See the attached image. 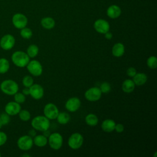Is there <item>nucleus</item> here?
<instances>
[{"mask_svg":"<svg viewBox=\"0 0 157 157\" xmlns=\"http://www.w3.org/2000/svg\"><path fill=\"white\" fill-rule=\"evenodd\" d=\"M11 59L13 64L17 67H25L30 61V58L26 52L18 50L12 53Z\"/></svg>","mask_w":157,"mask_h":157,"instance_id":"1","label":"nucleus"},{"mask_svg":"<svg viewBox=\"0 0 157 157\" xmlns=\"http://www.w3.org/2000/svg\"><path fill=\"white\" fill-rule=\"evenodd\" d=\"M18 83L12 79L4 80L0 84L1 91L5 94L9 96L14 95L18 91Z\"/></svg>","mask_w":157,"mask_h":157,"instance_id":"2","label":"nucleus"},{"mask_svg":"<svg viewBox=\"0 0 157 157\" xmlns=\"http://www.w3.org/2000/svg\"><path fill=\"white\" fill-rule=\"evenodd\" d=\"M31 124L35 130L42 132L48 129L50 125V120L43 115H38L33 118Z\"/></svg>","mask_w":157,"mask_h":157,"instance_id":"3","label":"nucleus"},{"mask_svg":"<svg viewBox=\"0 0 157 157\" xmlns=\"http://www.w3.org/2000/svg\"><path fill=\"white\" fill-rule=\"evenodd\" d=\"M63 136L58 132H53L50 134L48 137V144L50 147L53 150H59L63 145Z\"/></svg>","mask_w":157,"mask_h":157,"instance_id":"4","label":"nucleus"},{"mask_svg":"<svg viewBox=\"0 0 157 157\" xmlns=\"http://www.w3.org/2000/svg\"><path fill=\"white\" fill-rule=\"evenodd\" d=\"M67 144L71 148L77 150L80 148L83 144V137L78 132H74L69 137Z\"/></svg>","mask_w":157,"mask_h":157,"instance_id":"5","label":"nucleus"},{"mask_svg":"<svg viewBox=\"0 0 157 157\" xmlns=\"http://www.w3.org/2000/svg\"><path fill=\"white\" fill-rule=\"evenodd\" d=\"M26 67L28 71L34 77L40 76L42 74V66L41 63L37 60L34 59L29 61Z\"/></svg>","mask_w":157,"mask_h":157,"instance_id":"6","label":"nucleus"},{"mask_svg":"<svg viewBox=\"0 0 157 157\" xmlns=\"http://www.w3.org/2000/svg\"><path fill=\"white\" fill-rule=\"evenodd\" d=\"M18 147L23 151L30 150L33 145V139L28 135H23L20 137L17 142Z\"/></svg>","mask_w":157,"mask_h":157,"instance_id":"7","label":"nucleus"},{"mask_svg":"<svg viewBox=\"0 0 157 157\" xmlns=\"http://www.w3.org/2000/svg\"><path fill=\"white\" fill-rule=\"evenodd\" d=\"M15 44V39L10 34L4 35L0 39V47L4 50H11Z\"/></svg>","mask_w":157,"mask_h":157,"instance_id":"8","label":"nucleus"},{"mask_svg":"<svg viewBox=\"0 0 157 157\" xmlns=\"http://www.w3.org/2000/svg\"><path fill=\"white\" fill-rule=\"evenodd\" d=\"M84 96L86 100L94 102L100 99L102 96V92L98 87H91L85 91Z\"/></svg>","mask_w":157,"mask_h":157,"instance_id":"9","label":"nucleus"},{"mask_svg":"<svg viewBox=\"0 0 157 157\" xmlns=\"http://www.w3.org/2000/svg\"><path fill=\"white\" fill-rule=\"evenodd\" d=\"M12 21L13 25L16 28L21 29L26 26L28 24V18L24 14L17 13L13 15Z\"/></svg>","mask_w":157,"mask_h":157,"instance_id":"10","label":"nucleus"},{"mask_svg":"<svg viewBox=\"0 0 157 157\" xmlns=\"http://www.w3.org/2000/svg\"><path fill=\"white\" fill-rule=\"evenodd\" d=\"M59 113V110L56 105L53 103L47 104L44 108V116L49 120L56 118Z\"/></svg>","mask_w":157,"mask_h":157,"instance_id":"11","label":"nucleus"},{"mask_svg":"<svg viewBox=\"0 0 157 157\" xmlns=\"http://www.w3.org/2000/svg\"><path fill=\"white\" fill-rule=\"evenodd\" d=\"M93 26L96 32L103 34L110 29L109 23L107 20L102 18L96 20L94 23Z\"/></svg>","mask_w":157,"mask_h":157,"instance_id":"12","label":"nucleus"},{"mask_svg":"<svg viewBox=\"0 0 157 157\" xmlns=\"http://www.w3.org/2000/svg\"><path fill=\"white\" fill-rule=\"evenodd\" d=\"M29 95L36 100L40 99L44 95L43 87L39 84L34 83L29 87Z\"/></svg>","mask_w":157,"mask_h":157,"instance_id":"13","label":"nucleus"},{"mask_svg":"<svg viewBox=\"0 0 157 157\" xmlns=\"http://www.w3.org/2000/svg\"><path fill=\"white\" fill-rule=\"evenodd\" d=\"M81 105V101L77 97H72L67 99L65 104V107L70 112H74L78 110Z\"/></svg>","mask_w":157,"mask_h":157,"instance_id":"14","label":"nucleus"},{"mask_svg":"<svg viewBox=\"0 0 157 157\" xmlns=\"http://www.w3.org/2000/svg\"><path fill=\"white\" fill-rule=\"evenodd\" d=\"M21 110V105L15 101H10L7 102L4 107V111L10 116H14L18 114Z\"/></svg>","mask_w":157,"mask_h":157,"instance_id":"15","label":"nucleus"},{"mask_svg":"<svg viewBox=\"0 0 157 157\" xmlns=\"http://www.w3.org/2000/svg\"><path fill=\"white\" fill-rule=\"evenodd\" d=\"M106 13L107 15L109 18L112 19H116L120 16L121 13V10L118 6L113 4L107 8Z\"/></svg>","mask_w":157,"mask_h":157,"instance_id":"16","label":"nucleus"},{"mask_svg":"<svg viewBox=\"0 0 157 157\" xmlns=\"http://www.w3.org/2000/svg\"><path fill=\"white\" fill-rule=\"evenodd\" d=\"M125 51V48L124 45L121 42L116 43L113 45L112 48V53L115 57L122 56Z\"/></svg>","mask_w":157,"mask_h":157,"instance_id":"17","label":"nucleus"},{"mask_svg":"<svg viewBox=\"0 0 157 157\" xmlns=\"http://www.w3.org/2000/svg\"><path fill=\"white\" fill-rule=\"evenodd\" d=\"M115 122L112 119H106L101 123V128L105 132H111L114 131Z\"/></svg>","mask_w":157,"mask_h":157,"instance_id":"18","label":"nucleus"},{"mask_svg":"<svg viewBox=\"0 0 157 157\" xmlns=\"http://www.w3.org/2000/svg\"><path fill=\"white\" fill-rule=\"evenodd\" d=\"M132 80L134 84L137 86H141L144 85L147 81V75L145 73L139 72L132 77Z\"/></svg>","mask_w":157,"mask_h":157,"instance_id":"19","label":"nucleus"},{"mask_svg":"<svg viewBox=\"0 0 157 157\" xmlns=\"http://www.w3.org/2000/svg\"><path fill=\"white\" fill-rule=\"evenodd\" d=\"M135 86L136 85L134 84L132 80L126 79L123 82L121 85V88L124 93H131L134 90Z\"/></svg>","mask_w":157,"mask_h":157,"instance_id":"20","label":"nucleus"},{"mask_svg":"<svg viewBox=\"0 0 157 157\" xmlns=\"http://www.w3.org/2000/svg\"><path fill=\"white\" fill-rule=\"evenodd\" d=\"M40 24L44 28L46 29H52L55 26V21L52 17H46L42 18Z\"/></svg>","mask_w":157,"mask_h":157,"instance_id":"21","label":"nucleus"},{"mask_svg":"<svg viewBox=\"0 0 157 157\" xmlns=\"http://www.w3.org/2000/svg\"><path fill=\"white\" fill-rule=\"evenodd\" d=\"M33 144L39 147H43L48 143V138L43 134L37 135L33 137Z\"/></svg>","mask_w":157,"mask_h":157,"instance_id":"22","label":"nucleus"},{"mask_svg":"<svg viewBox=\"0 0 157 157\" xmlns=\"http://www.w3.org/2000/svg\"><path fill=\"white\" fill-rule=\"evenodd\" d=\"M85 123L86 124L90 126H94L98 124L99 120L98 117L93 113H89L88 114L85 118Z\"/></svg>","mask_w":157,"mask_h":157,"instance_id":"23","label":"nucleus"},{"mask_svg":"<svg viewBox=\"0 0 157 157\" xmlns=\"http://www.w3.org/2000/svg\"><path fill=\"white\" fill-rule=\"evenodd\" d=\"M71 117L69 115V113L62 112H59L58 115L56 117L57 121L61 124H67L69 121H70Z\"/></svg>","mask_w":157,"mask_h":157,"instance_id":"24","label":"nucleus"},{"mask_svg":"<svg viewBox=\"0 0 157 157\" xmlns=\"http://www.w3.org/2000/svg\"><path fill=\"white\" fill-rule=\"evenodd\" d=\"M10 69V63L7 59L6 58H0V74H6Z\"/></svg>","mask_w":157,"mask_h":157,"instance_id":"25","label":"nucleus"},{"mask_svg":"<svg viewBox=\"0 0 157 157\" xmlns=\"http://www.w3.org/2000/svg\"><path fill=\"white\" fill-rule=\"evenodd\" d=\"M39 47L35 44L29 45L26 49V53L29 58H34L39 53Z\"/></svg>","mask_w":157,"mask_h":157,"instance_id":"26","label":"nucleus"},{"mask_svg":"<svg viewBox=\"0 0 157 157\" xmlns=\"http://www.w3.org/2000/svg\"><path fill=\"white\" fill-rule=\"evenodd\" d=\"M20 36H21V37H23V39H29L33 36V31L30 28H27L26 26L20 29Z\"/></svg>","mask_w":157,"mask_h":157,"instance_id":"27","label":"nucleus"},{"mask_svg":"<svg viewBox=\"0 0 157 157\" xmlns=\"http://www.w3.org/2000/svg\"><path fill=\"white\" fill-rule=\"evenodd\" d=\"M147 66L151 69H155L157 67V58L155 56H150L147 60Z\"/></svg>","mask_w":157,"mask_h":157,"instance_id":"28","label":"nucleus"},{"mask_svg":"<svg viewBox=\"0 0 157 157\" xmlns=\"http://www.w3.org/2000/svg\"><path fill=\"white\" fill-rule=\"evenodd\" d=\"M18 115L20 119L23 121H27L31 118V113L27 110H20Z\"/></svg>","mask_w":157,"mask_h":157,"instance_id":"29","label":"nucleus"},{"mask_svg":"<svg viewBox=\"0 0 157 157\" xmlns=\"http://www.w3.org/2000/svg\"><path fill=\"white\" fill-rule=\"evenodd\" d=\"M22 83L25 87L29 88L34 84V80L30 75H25L22 79Z\"/></svg>","mask_w":157,"mask_h":157,"instance_id":"30","label":"nucleus"},{"mask_svg":"<svg viewBox=\"0 0 157 157\" xmlns=\"http://www.w3.org/2000/svg\"><path fill=\"white\" fill-rule=\"evenodd\" d=\"M13 96H14V101H15L16 102L20 104L24 103L26 101V96L22 93H20L18 91L13 95Z\"/></svg>","mask_w":157,"mask_h":157,"instance_id":"31","label":"nucleus"},{"mask_svg":"<svg viewBox=\"0 0 157 157\" xmlns=\"http://www.w3.org/2000/svg\"><path fill=\"white\" fill-rule=\"evenodd\" d=\"M10 121V118L9 115L6 113V112H4L0 114V122L2 126L8 124Z\"/></svg>","mask_w":157,"mask_h":157,"instance_id":"32","label":"nucleus"},{"mask_svg":"<svg viewBox=\"0 0 157 157\" xmlns=\"http://www.w3.org/2000/svg\"><path fill=\"white\" fill-rule=\"evenodd\" d=\"M100 90L102 93H108L111 90V86L108 82H103L100 86Z\"/></svg>","mask_w":157,"mask_h":157,"instance_id":"33","label":"nucleus"},{"mask_svg":"<svg viewBox=\"0 0 157 157\" xmlns=\"http://www.w3.org/2000/svg\"><path fill=\"white\" fill-rule=\"evenodd\" d=\"M7 140V134L3 132L0 131V147L4 145Z\"/></svg>","mask_w":157,"mask_h":157,"instance_id":"34","label":"nucleus"},{"mask_svg":"<svg viewBox=\"0 0 157 157\" xmlns=\"http://www.w3.org/2000/svg\"><path fill=\"white\" fill-rule=\"evenodd\" d=\"M137 73L136 69L133 67H129L126 71V74L129 77H133Z\"/></svg>","mask_w":157,"mask_h":157,"instance_id":"35","label":"nucleus"},{"mask_svg":"<svg viewBox=\"0 0 157 157\" xmlns=\"http://www.w3.org/2000/svg\"><path fill=\"white\" fill-rule=\"evenodd\" d=\"M114 130H115V131L118 133L122 132L124 131V126L121 123L116 124Z\"/></svg>","mask_w":157,"mask_h":157,"instance_id":"36","label":"nucleus"},{"mask_svg":"<svg viewBox=\"0 0 157 157\" xmlns=\"http://www.w3.org/2000/svg\"><path fill=\"white\" fill-rule=\"evenodd\" d=\"M104 36H105V38L106 39H108V40H110L112 38V37H113L112 33L111 32H110L109 31H107V33H105L104 34Z\"/></svg>","mask_w":157,"mask_h":157,"instance_id":"37","label":"nucleus"},{"mask_svg":"<svg viewBox=\"0 0 157 157\" xmlns=\"http://www.w3.org/2000/svg\"><path fill=\"white\" fill-rule=\"evenodd\" d=\"M28 135L30 137H31L32 138H33L34 136H36V132L35 129L33 128V129L29 130V132H28Z\"/></svg>","mask_w":157,"mask_h":157,"instance_id":"38","label":"nucleus"},{"mask_svg":"<svg viewBox=\"0 0 157 157\" xmlns=\"http://www.w3.org/2000/svg\"><path fill=\"white\" fill-rule=\"evenodd\" d=\"M22 93L24 94L25 96L29 95V88L25 87L22 90Z\"/></svg>","mask_w":157,"mask_h":157,"instance_id":"39","label":"nucleus"},{"mask_svg":"<svg viewBox=\"0 0 157 157\" xmlns=\"http://www.w3.org/2000/svg\"><path fill=\"white\" fill-rule=\"evenodd\" d=\"M43 135L48 138L49 137V136L50 135V132L48 131V129L45 130V131H43Z\"/></svg>","mask_w":157,"mask_h":157,"instance_id":"40","label":"nucleus"},{"mask_svg":"<svg viewBox=\"0 0 157 157\" xmlns=\"http://www.w3.org/2000/svg\"><path fill=\"white\" fill-rule=\"evenodd\" d=\"M21 156H30L29 155H26V154H24V155H22Z\"/></svg>","mask_w":157,"mask_h":157,"instance_id":"41","label":"nucleus"},{"mask_svg":"<svg viewBox=\"0 0 157 157\" xmlns=\"http://www.w3.org/2000/svg\"><path fill=\"white\" fill-rule=\"evenodd\" d=\"M2 124H1V122H0V129L2 128Z\"/></svg>","mask_w":157,"mask_h":157,"instance_id":"42","label":"nucleus"},{"mask_svg":"<svg viewBox=\"0 0 157 157\" xmlns=\"http://www.w3.org/2000/svg\"><path fill=\"white\" fill-rule=\"evenodd\" d=\"M1 156V152H0V157Z\"/></svg>","mask_w":157,"mask_h":157,"instance_id":"43","label":"nucleus"}]
</instances>
